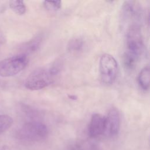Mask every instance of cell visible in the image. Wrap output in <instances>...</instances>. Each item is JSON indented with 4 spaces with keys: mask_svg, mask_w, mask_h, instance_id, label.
<instances>
[{
    "mask_svg": "<svg viewBox=\"0 0 150 150\" xmlns=\"http://www.w3.org/2000/svg\"><path fill=\"white\" fill-rule=\"evenodd\" d=\"M126 52L139 59L144 49V44L141 27L137 23L130 24L126 34Z\"/></svg>",
    "mask_w": 150,
    "mask_h": 150,
    "instance_id": "cell-1",
    "label": "cell"
},
{
    "mask_svg": "<svg viewBox=\"0 0 150 150\" xmlns=\"http://www.w3.org/2000/svg\"><path fill=\"white\" fill-rule=\"evenodd\" d=\"M28 62L27 56L21 54L5 59L0 62V76L11 77L23 70Z\"/></svg>",
    "mask_w": 150,
    "mask_h": 150,
    "instance_id": "cell-2",
    "label": "cell"
},
{
    "mask_svg": "<svg viewBox=\"0 0 150 150\" xmlns=\"http://www.w3.org/2000/svg\"><path fill=\"white\" fill-rule=\"evenodd\" d=\"M53 76L49 70L45 68H38L33 70L27 77L25 81L26 88L30 90L43 89L52 83Z\"/></svg>",
    "mask_w": 150,
    "mask_h": 150,
    "instance_id": "cell-3",
    "label": "cell"
},
{
    "mask_svg": "<svg viewBox=\"0 0 150 150\" xmlns=\"http://www.w3.org/2000/svg\"><path fill=\"white\" fill-rule=\"evenodd\" d=\"M99 70L101 81L106 84H112L117 74L118 64L115 59L110 54H103L99 62Z\"/></svg>",
    "mask_w": 150,
    "mask_h": 150,
    "instance_id": "cell-4",
    "label": "cell"
},
{
    "mask_svg": "<svg viewBox=\"0 0 150 150\" xmlns=\"http://www.w3.org/2000/svg\"><path fill=\"white\" fill-rule=\"evenodd\" d=\"M22 137L32 141H40L48 134L47 127L40 122H30L26 124L21 130Z\"/></svg>",
    "mask_w": 150,
    "mask_h": 150,
    "instance_id": "cell-5",
    "label": "cell"
},
{
    "mask_svg": "<svg viewBox=\"0 0 150 150\" xmlns=\"http://www.w3.org/2000/svg\"><path fill=\"white\" fill-rule=\"evenodd\" d=\"M120 128V115L115 107H111L105 117V131L108 135L114 137L118 134Z\"/></svg>",
    "mask_w": 150,
    "mask_h": 150,
    "instance_id": "cell-6",
    "label": "cell"
},
{
    "mask_svg": "<svg viewBox=\"0 0 150 150\" xmlns=\"http://www.w3.org/2000/svg\"><path fill=\"white\" fill-rule=\"evenodd\" d=\"M105 131V117L100 114H94L88 125V133L91 137H97Z\"/></svg>",
    "mask_w": 150,
    "mask_h": 150,
    "instance_id": "cell-7",
    "label": "cell"
},
{
    "mask_svg": "<svg viewBox=\"0 0 150 150\" xmlns=\"http://www.w3.org/2000/svg\"><path fill=\"white\" fill-rule=\"evenodd\" d=\"M138 15H139V13L137 9V8L135 6L134 2L125 1L121 9V20L122 21V24H125L133 18L138 17Z\"/></svg>",
    "mask_w": 150,
    "mask_h": 150,
    "instance_id": "cell-8",
    "label": "cell"
},
{
    "mask_svg": "<svg viewBox=\"0 0 150 150\" xmlns=\"http://www.w3.org/2000/svg\"><path fill=\"white\" fill-rule=\"evenodd\" d=\"M150 69L148 66L144 67L139 72L138 81L139 86L144 90H148L149 87Z\"/></svg>",
    "mask_w": 150,
    "mask_h": 150,
    "instance_id": "cell-9",
    "label": "cell"
},
{
    "mask_svg": "<svg viewBox=\"0 0 150 150\" xmlns=\"http://www.w3.org/2000/svg\"><path fill=\"white\" fill-rule=\"evenodd\" d=\"M84 46V41L80 38H72L67 44V50L73 53L79 52Z\"/></svg>",
    "mask_w": 150,
    "mask_h": 150,
    "instance_id": "cell-10",
    "label": "cell"
},
{
    "mask_svg": "<svg viewBox=\"0 0 150 150\" xmlns=\"http://www.w3.org/2000/svg\"><path fill=\"white\" fill-rule=\"evenodd\" d=\"M9 6L13 11L19 15H23L26 11V6L23 1L12 0L9 1Z\"/></svg>",
    "mask_w": 150,
    "mask_h": 150,
    "instance_id": "cell-11",
    "label": "cell"
},
{
    "mask_svg": "<svg viewBox=\"0 0 150 150\" xmlns=\"http://www.w3.org/2000/svg\"><path fill=\"white\" fill-rule=\"evenodd\" d=\"M139 59V58L125 52L123 57L124 66L128 69H132L137 65Z\"/></svg>",
    "mask_w": 150,
    "mask_h": 150,
    "instance_id": "cell-12",
    "label": "cell"
},
{
    "mask_svg": "<svg viewBox=\"0 0 150 150\" xmlns=\"http://www.w3.org/2000/svg\"><path fill=\"white\" fill-rule=\"evenodd\" d=\"M42 37L41 36L38 35L26 43L25 46H24L26 51L28 52H32L36 50L40 45L42 42Z\"/></svg>",
    "mask_w": 150,
    "mask_h": 150,
    "instance_id": "cell-13",
    "label": "cell"
},
{
    "mask_svg": "<svg viewBox=\"0 0 150 150\" xmlns=\"http://www.w3.org/2000/svg\"><path fill=\"white\" fill-rule=\"evenodd\" d=\"M13 124L12 118L8 115H0V134L8 129Z\"/></svg>",
    "mask_w": 150,
    "mask_h": 150,
    "instance_id": "cell-14",
    "label": "cell"
},
{
    "mask_svg": "<svg viewBox=\"0 0 150 150\" xmlns=\"http://www.w3.org/2000/svg\"><path fill=\"white\" fill-rule=\"evenodd\" d=\"M62 2L60 1H45L43 2L45 8L49 11H56L60 9Z\"/></svg>",
    "mask_w": 150,
    "mask_h": 150,
    "instance_id": "cell-15",
    "label": "cell"
},
{
    "mask_svg": "<svg viewBox=\"0 0 150 150\" xmlns=\"http://www.w3.org/2000/svg\"><path fill=\"white\" fill-rule=\"evenodd\" d=\"M62 67V61L60 59H57L55 61L50 68L49 69V71L50 74L53 77L54 76L58 74L59 72L61 70Z\"/></svg>",
    "mask_w": 150,
    "mask_h": 150,
    "instance_id": "cell-16",
    "label": "cell"
},
{
    "mask_svg": "<svg viewBox=\"0 0 150 150\" xmlns=\"http://www.w3.org/2000/svg\"><path fill=\"white\" fill-rule=\"evenodd\" d=\"M68 97L71 100H75L77 98V97L75 95H68Z\"/></svg>",
    "mask_w": 150,
    "mask_h": 150,
    "instance_id": "cell-17",
    "label": "cell"
},
{
    "mask_svg": "<svg viewBox=\"0 0 150 150\" xmlns=\"http://www.w3.org/2000/svg\"><path fill=\"white\" fill-rule=\"evenodd\" d=\"M0 150H8V148L6 146H0Z\"/></svg>",
    "mask_w": 150,
    "mask_h": 150,
    "instance_id": "cell-18",
    "label": "cell"
},
{
    "mask_svg": "<svg viewBox=\"0 0 150 150\" xmlns=\"http://www.w3.org/2000/svg\"><path fill=\"white\" fill-rule=\"evenodd\" d=\"M0 83H1V82H0Z\"/></svg>",
    "mask_w": 150,
    "mask_h": 150,
    "instance_id": "cell-19",
    "label": "cell"
}]
</instances>
